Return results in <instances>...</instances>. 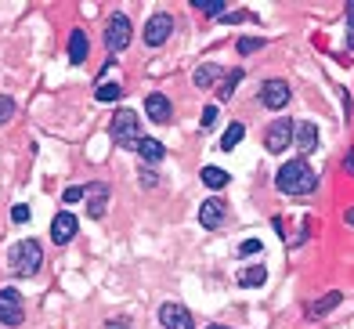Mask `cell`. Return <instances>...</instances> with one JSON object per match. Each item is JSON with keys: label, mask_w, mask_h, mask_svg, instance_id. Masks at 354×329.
Here are the masks:
<instances>
[{"label": "cell", "mask_w": 354, "mask_h": 329, "mask_svg": "<svg viewBox=\"0 0 354 329\" xmlns=\"http://www.w3.org/2000/svg\"><path fill=\"white\" fill-rule=\"evenodd\" d=\"M243 134H246V127H243V123H232L228 130H224V141H221V149H224V152H232L235 145L243 141Z\"/></svg>", "instance_id": "21"}, {"label": "cell", "mask_w": 354, "mask_h": 329, "mask_svg": "<svg viewBox=\"0 0 354 329\" xmlns=\"http://www.w3.org/2000/svg\"><path fill=\"white\" fill-rule=\"evenodd\" d=\"M84 199H87V210H91L94 221L105 217V210H109V185H105V181H94V185L84 188Z\"/></svg>", "instance_id": "8"}, {"label": "cell", "mask_w": 354, "mask_h": 329, "mask_svg": "<svg viewBox=\"0 0 354 329\" xmlns=\"http://www.w3.org/2000/svg\"><path fill=\"white\" fill-rule=\"evenodd\" d=\"M224 217H228V203H224V199H206V203L199 206V221H203V228H221Z\"/></svg>", "instance_id": "11"}, {"label": "cell", "mask_w": 354, "mask_h": 329, "mask_svg": "<svg viewBox=\"0 0 354 329\" xmlns=\"http://www.w3.org/2000/svg\"><path fill=\"white\" fill-rule=\"evenodd\" d=\"M44 265V250H40V242L37 239H22V242H15L11 246V254H8V268L11 275H19V278H29V275H37Z\"/></svg>", "instance_id": "2"}, {"label": "cell", "mask_w": 354, "mask_h": 329, "mask_svg": "<svg viewBox=\"0 0 354 329\" xmlns=\"http://www.w3.org/2000/svg\"><path fill=\"white\" fill-rule=\"evenodd\" d=\"M264 141H268V152H286L289 141H293V120H275L268 127Z\"/></svg>", "instance_id": "7"}, {"label": "cell", "mask_w": 354, "mask_h": 329, "mask_svg": "<svg viewBox=\"0 0 354 329\" xmlns=\"http://www.w3.org/2000/svg\"><path fill=\"white\" fill-rule=\"evenodd\" d=\"M243 254H261V242H257V239H246V242H243Z\"/></svg>", "instance_id": "31"}, {"label": "cell", "mask_w": 354, "mask_h": 329, "mask_svg": "<svg viewBox=\"0 0 354 329\" xmlns=\"http://www.w3.org/2000/svg\"><path fill=\"white\" fill-rule=\"evenodd\" d=\"M344 297H340V293H329V297H322V301H315L311 308H308V315L311 319H322V315H326V311H333L336 304H340Z\"/></svg>", "instance_id": "20"}, {"label": "cell", "mask_w": 354, "mask_h": 329, "mask_svg": "<svg viewBox=\"0 0 354 329\" xmlns=\"http://www.w3.org/2000/svg\"><path fill=\"white\" fill-rule=\"evenodd\" d=\"M344 221H347V224H351V228H354V206H351V210H347V213H344Z\"/></svg>", "instance_id": "32"}, {"label": "cell", "mask_w": 354, "mask_h": 329, "mask_svg": "<svg viewBox=\"0 0 354 329\" xmlns=\"http://www.w3.org/2000/svg\"><path fill=\"white\" fill-rule=\"evenodd\" d=\"M268 283V268L264 265H253L239 272V286H264Z\"/></svg>", "instance_id": "17"}, {"label": "cell", "mask_w": 354, "mask_h": 329, "mask_svg": "<svg viewBox=\"0 0 354 329\" xmlns=\"http://www.w3.org/2000/svg\"><path fill=\"white\" fill-rule=\"evenodd\" d=\"M206 329H228V326H206Z\"/></svg>", "instance_id": "33"}, {"label": "cell", "mask_w": 354, "mask_h": 329, "mask_svg": "<svg viewBox=\"0 0 354 329\" xmlns=\"http://www.w3.org/2000/svg\"><path fill=\"white\" fill-rule=\"evenodd\" d=\"M11 221H15V224L29 221V206H15V210H11Z\"/></svg>", "instance_id": "29"}, {"label": "cell", "mask_w": 354, "mask_h": 329, "mask_svg": "<svg viewBox=\"0 0 354 329\" xmlns=\"http://www.w3.org/2000/svg\"><path fill=\"white\" fill-rule=\"evenodd\" d=\"M73 235H76V217L73 213H58L55 224H51V239L58 246H66V242H73Z\"/></svg>", "instance_id": "14"}, {"label": "cell", "mask_w": 354, "mask_h": 329, "mask_svg": "<svg viewBox=\"0 0 354 329\" xmlns=\"http://www.w3.org/2000/svg\"><path fill=\"white\" fill-rule=\"evenodd\" d=\"M80 199H84V188H66V195H62V203H80Z\"/></svg>", "instance_id": "28"}, {"label": "cell", "mask_w": 354, "mask_h": 329, "mask_svg": "<svg viewBox=\"0 0 354 329\" xmlns=\"http://www.w3.org/2000/svg\"><path fill=\"white\" fill-rule=\"evenodd\" d=\"M105 329H131V319H112L105 322Z\"/></svg>", "instance_id": "30"}, {"label": "cell", "mask_w": 354, "mask_h": 329, "mask_svg": "<svg viewBox=\"0 0 354 329\" xmlns=\"http://www.w3.org/2000/svg\"><path fill=\"white\" fill-rule=\"evenodd\" d=\"M261 102L268 105V109H286L289 105V84L286 80H268V84L261 87Z\"/></svg>", "instance_id": "9"}, {"label": "cell", "mask_w": 354, "mask_h": 329, "mask_svg": "<svg viewBox=\"0 0 354 329\" xmlns=\"http://www.w3.org/2000/svg\"><path fill=\"white\" fill-rule=\"evenodd\" d=\"M261 47H264V40H253V37L239 40V51H243V55H250V51H261Z\"/></svg>", "instance_id": "27"}, {"label": "cell", "mask_w": 354, "mask_h": 329, "mask_svg": "<svg viewBox=\"0 0 354 329\" xmlns=\"http://www.w3.org/2000/svg\"><path fill=\"white\" fill-rule=\"evenodd\" d=\"M87 58V37H84V29H73V37H69V62L80 65Z\"/></svg>", "instance_id": "16"}, {"label": "cell", "mask_w": 354, "mask_h": 329, "mask_svg": "<svg viewBox=\"0 0 354 329\" xmlns=\"http://www.w3.org/2000/svg\"><path fill=\"white\" fill-rule=\"evenodd\" d=\"M239 80H243V73H239V69H235V73H224V84H221L217 94H221V98H232V91L239 87Z\"/></svg>", "instance_id": "23"}, {"label": "cell", "mask_w": 354, "mask_h": 329, "mask_svg": "<svg viewBox=\"0 0 354 329\" xmlns=\"http://www.w3.org/2000/svg\"><path fill=\"white\" fill-rule=\"evenodd\" d=\"M145 112H149L152 123H170V98L167 94H149L145 98Z\"/></svg>", "instance_id": "12"}, {"label": "cell", "mask_w": 354, "mask_h": 329, "mask_svg": "<svg viewBox=\"0 0 354 329\" xmlns=\"http://www.w3.org/2000/svg\"><path fill=\"white\" fill-rule=\"evenodd\" d=\"M112 138H116V145H123V149H138V141L145 138V134H141L138 112L120 109L116 116H112Z\"/></svg>", "instance_id": "3"}, {"label": "cell", "mask_w": 354, "mask_h": 329, "mask_svg": "<svg viewBox=\"0 0 354 329\" xmlns=\"http://www.w3.org/2000/svg\"><path fill=\"white\" fill-rule=\"evenodd\" d=\"M138 152H141V159L159 163V159H163V145H159L156 138H141V141H138Z\"/></svg>", "instance_id": "19"}, {"label": "cell", "mask_w": 354, "mask_h": 329, "mask_svg": "<svg viewBox=\"0 0 354 329\" xmlns=\"http://www.w3.org/2000/svg\"><path fill=\"white\" fill-rule=\"evenodd\" d=\"M217 112H221L217 105H206V109H203V116H199V127H203V130H210V127L217 123Z\"/></svg>", "instance_id": "24"}, {"label": "cell", "mask_w": 354, "mask_h": 329, "mask_svg": "<svg viewBox=\"0 0 354 329\" xmlns=\"http://www.w3.org/2000/svg\"><path fill=\"white\" fill-rule=\"evenodd\" d=\"M196 8L206 11V15H224V4H221V0H196Z\"/></svg>", "instance_id": "25"}, {"label": "cell", "mask_w": 354, "mask_h": 329, "mask_svg": "<svg viewBox=\"0 0 354 329\" xmlns=\"http://www.w3.org/2000/svg\"><path fill=\"white\" fill-rule=\"evenodd\" d=\"M174 33V19L170 15H152L149 26H145V47H163Z\"/></svg>", "instance_id": "6"}, {"label": "cell", "mask_w": 354, "mask_h": 329, "mask_svg": "<svg viewBox=\"0 0 354 329\" xmlns=\"http://www.w3.org/2000/svg\"><path fill=\"white\" fill-rule=\"evenodd\" d=\"M192 80H196V87H217V80H224V69H221V65H199V69H196V76H192Z\"/></svg>", "instance_id": "15"}, {"label": "cell", "mask_w": 354, "mask_h": 329, "mask_svg": "<svg viewBox=\"0 0 354 329\" xmlns=\"http://www.w3.org/2000/svg\"><path fill=\"white\" fill-rule=\"evenodd\" d=\"M15 116V102H11V98H4V94H0V123H8Z\"/></svg>", "instance_id": "26"}, {"label": "cell", "mask_w": 354, "mask_h": 329, "mask_svg": "<svg viewBox=\"0 0 354 329\" xmlns=\"http://www.w3.org/2000/svg\"><path fill=\"white\" fill-rule=\"evenodd\" d=\"M159 322H163V329H192V315L181 304H163L159 308Z\"/></svg>", "instance_id": "10"}, {"label": "cell", "mask_w": 354, "mask_h": 329, "mask_svg": "<svg viewBox=\"0 0 354 329\" xmlns=\"http://www.w3.org/2000/svg\"><path fill=\"white\" fill-rule=\"evenodd\" d=\"M275 185L286 195H308V192L318 188V174L311 170L308 159H293V163H286V167L275 174Z\"/></svg>", "instance_id": "1"}, {"label": "cell", "mask_w": 354, "mask_h": 329, "mask_svg": "<svg viewBox=\"0 0 354 329\" xmlns=\"http://www.w3.org/2000/svg\"><path fill=\"white\" fill-rule=\"evenodd\" d=\"M0 322L11 326V329L26 322V304L19 297V290H11V286L0 290Z\"/></svg>", "instance_id": "4"}, {"label": "cell", "mask_w": 354, "mask_h": 329, "mask_svg": "<svg viewBox=\"0 0 354 329\" xmlns=\"http://www.w3.org/2000/svg\"><path fill=\"white\" fill-rule=\"evenodd\" d=\"M228 181H232V174H228V170H221V167H206V170H203V185H206V188H214V192L224 188Z\"/></svg>", "instance_id": "18"}, {"label": "cell", "mask_w": 354, "mask_h": 329, "mask_svg": "<svg viewBox=\"0 0 354 329\" xmlns=\"http://www.w3.org/2000/svg\"><path fill=\"white\" fill-rule=\"evenodd\" d=\"M120 94H123V87H120V84H102L98 91H94V98H98V102H116Z\"/></svg>", "instance_id": "22"}, {"label": "cell", "mask_w": 354, "mask_h": 329, "mask_svg": "<svg viewBox=\"0 0 354 329\" xmlns=\"http://www.w3.org/2000/svg\"><path fill=\"white\" fill-rule=\"evenodd\" d=\"M127 44H131V22H127V15H112L109 26H105V47H109V55H120Z\"/></svg>", "instance_id": "5"}, {"label": "cell", "mask_w": 354, "mask_h": 329, "mask_svg": "<svg viewBox=\"0 0 354 329\" xmlns=\"http://www.w3.org/2000/svg\"><path fill=\"white\" fill-rule=\"evenodd\" d=\"M293 141H297V149H300L304 156H311V152L318 149V127H315V123H297V127H293Z\"/></svg>", "instance_id": "13"}]
</instances>
